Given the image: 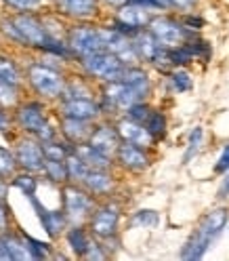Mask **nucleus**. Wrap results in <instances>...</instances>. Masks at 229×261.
Listing matches in <instances>:
<instances>
[{
  "instance_id": "nucleus-24",
  "label": "nucleus",
  "mask_w": 229,
  "mask_h": 261,
  "mask_svg": "<svg viewBox=\"0 0 229 261\" xmlns=\"http://www.w3.org/2000/svg\"><path fill=\"white\" fill-rule=\"evenodd\" d=\"M3 240H5V247L9 251L11 261H30V253H27V247H25V240H23L21 230H9V232H5Z\"/></svg>"
},
{
  "instance_id": "nucleus-1",
  "label": "nucleus",
  "mask_w": 229,
  "mask_h": 261,
  "mask_svg": "<svg viewBox=\"0 0 229 261\" xmlns=\"http://www.w3.org/2000/svg\"><path fill=\"white\" fill-rule=\"evenodd\" d=\"M65 80H68V74H65L61 59L40 53L38 59H32L25 63L23 68V83L30 89V93L38 97L42 101H59L63 89H65Z\"/></svg>"
},
{
  "instance_id": "nucleus-2",
  "label": "nucleus",
  "mask_w": 229,
  "mask_h": 261,
  "mask_svg": "<svg viewBox=\"0 0 229 261\" xmlns=\"http://www.w3.org/2000/svg\"><path fill=\"white\" fill-rule=\"evenodd\" d=\"M11 112H13L15 128H17L19 133L36 137L40 143L59 137V128H57V124H53L46 101L38 99V97L21 99Z\"/></svg>"
},
{
  "instance_id": "nucleus-7",
  "label": "nucleus",
  "mask_w": 229,
  "mask_h": 261,
  "mask_svg": "<svg viewBox=\"0 0 229 261\" xmlns=\"http://www.w3.org/2000/svg\"><path fill=\"white\" fill-rule=\"evenodd\" d=\"M65 44H68L74 61L97 51H103L99 25H95L93 21H72L65 28Z\"/></svg>"
},
{
  "instance_id": "nucleus-34",
  "label": "nucleus",
  "mask_w": 229,
  "mask_h": 261,
  "mask_svg": "<svg viewBox=\"0 0 229 261\" xmlns=\"http://www.w3.org/2000/svg\"><path fill=\"white\" fill-rule=\"evenodd\" d=\"M0 5L13 13H38L46 7V0H0Z\"/></svg>"
},
{
  "instance_id": "nucleus-22",
  "label": "nucleus",
  "mask_w": 229,
  "mask_h": 261,
  "mask_svg": "<svg viewBox=\"0 0 229 261\" xmlns=\"http://www.w3.org/2000/svg\"><path fill=\"white\" fill-rule=\"evenodd\" d=\"M0 80L7 83V85L17 87V89L25 87V83H23V68L19 65V61L15 59L13 55L3 53V51H0Z\"/></svg>"
},
{
  "instance_id": "nucleus-12",
  "label": "nucleus",
  "mask_w": 229,
  "mask_h": 261,
  "mask_svg": "<svg viewBox=\"0 0 229 261\" xmlns=\"http://www.w3.org/2000/svg\"><path fill=\"white\" fill-rule=\"evenodd\" d=\"M55 114L87 122H97L103 118L97 97H61L59 101H55Z\"/></svg>"
},
{
  "instance_id": "nucleus-42",
  "label": "nucleus",
  "mask_w": 229,
  "mask_h": 261,
  "mask_svg": "<svg viewBox=\"0 0 229 261\" xmlns=\"http://www.w3.org/2000/svg\"><path fill=\"white\" fill-rule=\"evenodd\" d=\"M13 130H17L13 122V112L0 106V135H11Z\"/></svg>"
},
{
  "instance_id": "nucleus-25",
  "label": "nucleus",
  "mask_w": 229,
  "mask_h": 261,
  "mask_svg": "<svg viewBox=\"0 0 229 261\" xmlns=\"http://www.w3.org/2000/svg\"><path fill=\"white\" fill-rule=\"evenodd\" d=\"M9 181H11V188L19 190L25 198H30V196H34L38 192V188H40V175L17 169V173H15Z\"/></svg>"
},
{
  "instance_id": "nucleus-3",
  "label": "nucleus",
  "mask_w": 229,
  "mask_h": 261,
  "mask_svg": "<svg viewBox=\"0 0 229 261\" xmlns=\"http://www.w3.org/2000/svg\"><path fill=\"white\" fill-rule=\"evenodd\" d=\"M229 223V208L227 206H217L208 211V213L200 219L198 227L189 234V238L185 240L183 249H181V259L187 261H195L202 259L206 255V251L210 249V244L215 242L223 230Z\"/></svg>"
},
{
  "instance_id": "nucleus-9",
  "label": "nucleus",
  "mask_w": 229,
  "mask_h": 261,
  "mask_svg": "<svg viewBox=\"0 0 229 261\" xmlns=\"http://www.w3.org/2000/svg\"><path fill=\"white\" fill-rule=\"evenodd\" d=\"M150 34L166 48H173V46H179L183 44L193 32H189L181 17H175V15H166V13H160V15H152L150 23L145 28Z\"/></svg>"
},
{
  "instance_id": "nucleus-47",
  "label": "nucleus",
  "mask_w": 229,
  "mask_h": 261,
  "mask_svg": "<svg viewBox=\"0 0 229 261\" xmlns=\"http://www.w3.org/2000/svg\"><path fill=\"white\" fill-rule=\"evenodd\" d=\"M0 261H11L9 251H7V247H5V240H3V234H0Z\"/></svg>"
},
{
  "instance_id": "nucleus-49",
  "label": "nucleus",
  "mask_w": 229,
  "mask_h": 261,
  "mask_svg": "<svg viewBox=\"0 0 229 261\" xmlns=\"http://www.w3.org/2000/svg\"><path fill=\"white\" fill-rule=\"evenodd\" d=\"M0 46H3V38H0Z\"/></svg>"
},
{
  "instance_id": "nucleus-20",
  "label": "nucleus",
  "mask_w": 229,
  "mask_h": 261,
  "mask_svg": "<svg viewBox=\"0 0 229 261\" xmlns=\"http://www.w3.org/2000/svg\"><path fill=\"white\" fill-rule=\"evenodd\" d=\"M59 124V137L65 139L72 145H78V143H84L91 135V128L95 122H87V120H76V118H65V116H57Z\"/></svg>"
},
{
  "instance_id": "nucleus-19",
  "label": "nucleus",
  "mask_w": 229,
  "mask_h": 261,
  "mask_svg": "<svg viewBox=\"0 0 229 261\" xmlns=\"http://www.w3.org/2000/svg\"><path fill=\"white\" fill-rule=\"evenodd\" d=\"M122 83L135 93V97L139 101H147L154 93V83H152V76L147 72L141 63L137 65H126L124 74H122Z\"/></svg>"
},
{
  "instance_id": "nucleus-11",
  "label": "nucleus",
  "mask_w": 229,
  "mask_h": 261,
  "mask_svg": "<svg viewBox=\"0 0 229 261\" xmlns=\"http://www.w3.org/2000/svg\"><path fill=\"white\" fill-rule=\"evenodd\" d=\"M13 154H15V162H17L19 171H30V173H42V165H44V154H42V145L36 137L32 135H17L13 139Z\"/></svg>"
},
{
  "instance_id": "nucleus-44",
  "label": "nucleus",
  "mask_w": 229,
  "mask_h": 261,
  "mask_svg": "<svg viewBox=\"0 0 229 261\" xmlns=\"http://www.w3.org/2000/svg\"><path fill=\"white\" fill-rule=\"evenodd\" d=\"M227 171H229V145H225L223 152L217 158V162H215V173L217 175H223Z\"/></svg>"
},
{
  "instance_id": "nucleus-30",
  "label": "nucleus",
  "mask_w": 229,
  "mask_h": 261,
  "mask_svg": "<svg viewBox=\"0 0 229 261\" xmlns=\"http://www.w3.org/2000/svg\"><path fill=\"white\" fill-rule=\"evenodd\" d=\"M40 145H42L44 158H51V160H65V156H68L72 152V148H74L72 143H68L61 137H55L51 141H42Z\"/></svg>"
},
{
  "instance_id": "nucleus-23",
  "label": "nucleus",
  "mask_w": 229,
  "mask_h": 261,
  "mask_svg": "<svg viewBox=\"0 0 229 261\" xmlns=\"http://www.w3.org/2000/svg\"><path fill=\"white\" fill-rule=\"evenodd\" d=\"M72 150H74L76 156L82 158V162H84L89 169H113V158L101 154L99 150H95L93 145H89L87 141L74 145Z\"/></svg>"
},
{
  "instance_id": "nucleus-45",
  "label": "nucleus",
  "mask_w": 229,
  "mask_h": 261,
  "mask_svg": "<svg viewBox=\"0 0 229 261\" xmlns=\"http://www.w3.org/2000/svg\"><path fill=\"white\" fill-rule=\"evenodd\" d=\"M217 198L219 200H227L229 198V171L223 173V181H221V186L217 190Z\"/></svg>"
},
{
  "instance_id": "nucleus-32",
  "label": "nucleus",
  "mask_w": 229,
  "mask_h": 261,
  "mask_svg": "<svg viewBox=\"0 0 229 261\" xmlns=\"http://www.w3.org/2000/svg\"><path fill=\"white\" fill-rule=\"evenodd\" d=\"M168 83L175 93H187L193 89V78L185 68H173L168 70Z\"/></svg>"
},
{
  "instance_id": "nucleus-41",
  "label": "nucleus",
  "mask_w": 229,
  "mask_h": 261,
  "mask_svg": "<svg viewBox=\"0 0 229 261\" xmlns=\"http://www.w3.org/2000/svg\"><path fill=\"white\" fill-rule=\"evenodd\" d=\"M200 0H166V5H168V11H177V13H193V9L198 7Z\"/></svg>"
},
{
  "instance_id": "nucleus-8",
  "label": "nucleus",
  "mask_w": 229,
  "mask_h": 261,
  "mask_svg": "<svg viewBox=\"0 0 229 261\" xmlns=\"http://www.w3.org/2000/svg\"><path fill=\"white\" fill-rule=\"evenodd\" d=\"M97 101H99L103 118H116L126 112L128 106H133L139 99L122 80H113V83H103L99 87V91H97Z\"/></svg>"
},
{
  "instance_id": "nucleus-4",
  "label": "nucleus",
  "mask_w": 229,
  "mask_h": 261,
  "mask_svg": "<svg viewBox=\"0 0 229 261\" xmlns=\"http://www.w3.org/2000/svg\"><path fill=\"white\" fill-rule=\"evenodd\" d=\"M97 202L99 200L80 184L68 181L61 186V211L70 225H87Z\"/></svg>"
},
{
  "instance_id": "nucleus-33",
  "label": "nucleus",
  "mask_w": 229,
  "mask_h": 261,
  "mask_svg": "<svg viewBox=\"0 0 229 261\" xmlns=\"http://www.w3.org/2000/svg\"><path fill=\"white\" fill-rule=\"evenodd\" d=\"M202 141H204V128L202 126H193L189 137H187V148H185V154H183V165H189V162L198 156V152L202 148Z\"/></svg>"
},
{
  "instance_id": "nucleus-10",
  "label": "nucleus",
  "mask_w": 229,
  "mask_h": 261,
  "mask_svg": "<svg viewBox=\"0 0 229 261\" xmlns=\"http://www.w3.org/2000/svg\"><path fill=\"white\" fill-rule=\"evenodd\" d=\"M152 11L145 9L141 5L135 3H122L118 7H113V15H111V28H116L120 34L133 38L139 30H145L147 23L152 19Z\"/></svg>"
},
{
  "instance_id": "nucleus-40",
  "label": "nucleus",
  "mask_w": 229,
  "mask_h": 261,
  "mask_svg": "<svg viewBox=\"0 0 229 261\" xmlns=\"http://www.w3.org/2000/svg\"><path fill=\"white\" fill-rule=\"evenodd\" d=\"M9 230H13V213H11L9 200H0V234H5Z\"/></svg>"
},
{
  "instance_id": "nucleus-43",
  "label": "nucleus",
  "mask_w": 229,
  "mask_h": 261,
  "mask_svg": "<svg viewBox=\"0 0 229 261\" xmlns=\"http://www.w3.org/2000/svg\"><path fill=\"white\" fill-rule=\"evenodd\" d=\"M181 21H183V25H185L189 32H198V30L204 28V19L198 17V15H193V13H185L183 17H181Z\"/></svg>"
},
{
  "instance_id": "nucleus-46",
  "label": "nucleus",
  "mask_w": 229,
  "mask_h": 261,
  "mask_svg": "<svg viewBox=\"0 0 229 261\" xmlns=\"http://www.w3.org/2000/svg\"><path fill=\"white\" fill-rule=\"evenodd\" d=\"M9 190H11V181L0 177V200H9Z\"/></svg>"
},
{
  "instance_id": "nucleus-15",
  "label": "nucleus",
  "mask_w": 229,
  "mask_h": 261,
  "mask_svg": "<svg viewBox=\"0 0 229 261\" xmlns=\"http://www.w3.org/2000/svg\"><path fill=\"white\" fill-rule=\"evenodd\" d=\"M89 145H93L95 150H99L101 154L113 158L116 154L118 145H120V137L116 133V126H113V120L111 118H101L97 120L91 128V135L87 139Z\"/></svg>"
},
{
  "instance_id": "nucleus-48",
  "label": "nucleus",
  "mask_w": 229,
  "mask_h": 261,
  "mask_svg": "<svg viewBox=\"0 0 229 261\" xmlns=\"http://www.w3.org/2000/svg\"><path fill=\"white\" fill-rule=\"evenodd\" d=\"M122 3H124V0H101V5H109L111 9L118 7V5H122Z\"/></svg>"
},
{
  "instance_id": "nucleus-6",
  "label": "nucleus",
  "mask_w": 229,
  "mask_h": 261,
  "mask_svg": "<svg viewBox=\"0 0 229 261\" xmlns=\"http://www.w3.org/2000/svg\"><path fill=\"white\" fill-rule=\"evenodd\" d=\"M78 68H80V74L87 76L91 83H113V80H120L122 74H124V68L126 65L109 51H97L93 55H87L82 59H78Z\"/></svg>"
},
{
  "instance_id": "nucleus-39",
  "label": "nucleus",
  "mask_w": 229,
  "mask_h": 261,
  "mask_svg": "<svg viewBox=\"0 0 229 261\" xmlns=\"http://www.w3.org/2000/svg\"><path fill=\"white\" fill-rule=\"evenodd\" d=\"M82 259H87V261H103V259H109V253L105 251V247H103L99 240H95V238H93L91 247L87 249V253H84Z\"/></svg>"
},
{
  "instance_id": "nucleus-38",
  "label": "nucleus",
  "mask_w": 229,
  "mask_h": 261,
  "mask_svg": "<svg viewBox=\"0 0 229 261\" xmlns=\"http://www.w3.org/2000/svg\"><path fill=\"white\" fill-rule=\"evenodd\" d=\"M150 112H152V106H150V101H135L133 106H128L126 108V112H124V116H128V118H133V120H137V122H145V118L150 116Z\"/></svg>"
},
{
  "instance_id": "nucleus-5",
  "label": "nucleus",
  "mask_w": 229,
  "mask_h": 261,
  "mask_svg": "<svg viewBox=\"0 0 229 261\" xmlns=\"http://www.w3.org/2000/svg\"><path fill=\"white\" fill-rule=\"evenodd\" d=\"M120 221H122V204L109 196V198H103L97 202V206L93 208V213L87 221V227L95 240L103 242V240L118 236Z\"/></svg>"
},
{
  "instance_id": "nucleus-17",
  "label": "nucleus",
  "mask_w": 229,
  "mask_h": 261,
  "mask_svg": "<svg viewBox=\"0 0 229 261\" xmlns=\"http://www.w3.org/2000/svg\"><path fill=\"white\" fill-rule=\"evenodd\" d=\"M113 126H116V133H118L120 141L139 145V148H145V150H152L154 145H156V141L152 139V135L147 133V128L141 122L124 116V114H120V116L113 118Z\"/></svg>"
},
{
  "instance_id": "nucleus-13",
  "label": "nucleus",
  "mask_w": 229,
  "mask_h": 261,
  "mask_svg": "<svg viewBox=\"0 0 229 261\" xmlns=\"http://www.w3.org/2000/svg\"><path fill=\"white\" fill-rule=\"evenodd\" d=\"M150 165H152L150 150L139 148V145H133V143H126V141H120L116 154H113V167H118L130 175L145 173L150 169Z\"/></svg>"
},
{
  "instance_id": "nucleus-35",
  "label": "nucleus",
  "mask_w": 229,
  "mask_h": 261,
  "mask_svg": "<svg viewBox=\"0 0 229 261\" xmlns=\"http://www.w3.org/2000/svg\"><path fill=\"white\" fill-rule=\"evenodd\" d=\"M160 223V213L156 208H139L130 217V225L133 227H156Z\"/></svg>"
},
{
  "instance_id": "nucleus-29",
  "label": "nucleus",
  "mask_w": 229,
  "mask_h": 261,
  "mask_svg": "<svg viewBox=\"0 0 229 261\" xmlns=\"http://www.w3.org/2000/svg\"><path fill=\"white\" fill-rule=\"evenodd\" d=\"M21 234H23V240H25V247H27L30 259L40 261V259H51V257H53V247H51V242H42V240L34 238L32 234H27V232H23V230H21Z\"/></svg>"
},
{
  "instance_id": "nucleus-31",
  "label": "nucleus",
  "mask_w": 229,
  "mask_h": 261,
  "mask_svg": "<svg viewBox=\"0 0 229 261\" xmlns=\"http://www.w3.org/2000/svg\"><path fill=\"white\" fill-rule=\"evenodd\" d=\"M65 169H68V181L72 184H80L84 179V175L89 173V167L82 162V158L74 154V150L65 156Z\"/></svg>"
},
{
  "instance_id": "nucleus-26",
  "label": "nucleus",
  "mask_w": 229,
  "mask_h": 261,
  "mask_svg": "<svg viewBox=\"0 0 229 261\" xmlns=\"http://www.w3.org/2000/svg\"><path fill=\"white\" fill-rule=\"evenodd\" d=\"M143 126L147 128V133L152 135V139L158 143V141L164 139V137H166V133H168V118H166V114L162 112V110L152 108L150 116L145 118Z\"/></svg>"
},
{
  "instance_id": "nucleus-18",
  "label": "nucleus",
  "mask_w": 229,
  "mask_h": 261,
  "mask_svg": "<svg viewBox=\"0 0 229 261\" xmlns=\"http://www.w3.org/2000/svg\"><path fill=\"white\" fill-rule=\"evenodd\" d=\"M113 169H89V173L84 175V179L80 181L84 190H89L97 200H103L113 196L118 188V179L111 173Z\"/></svg>"
},
{
  "instance_id": "nucleus-16",
  "label": "nucleus",
  "mask_w": 229,
  "mask_h": 261,
  "mask_svg": "<svg viewBox=\"0 0 229 261\" xmlns=\"http://www.w3.org/2000/svg\"><path fill=\"white\" fill-rule=\"evenodd\" d=\"M27 200L32 202V206H34L36 215H38V221H40V225H42V230L46 232V236L51 238V240H59V238L63 236V232H65V227L70 225L68 219H65V215H63L61 206H59V208H48V206H44L36 194L30 196Z\"/></svg>"
},
{
  "instance_id": "nucleus-28",
  "label": "nucleus",
  "mask_w": 229,
  "mask_h": 261,
  "mask_svg": "<svg viewBox=\"0 0 229 261\" xmlns=\"http://www.w3.org/2000/svg\"><path fill=\"white\" fill-rule=\"evenodd\" d=\"M61 97H97V91L93 89V83L87 76H68Z\"/></svg>"
},
{
  "instance_id": "nucleus-36",
  "label": "nucleus",
  "mask_w": 229,
  "mask_h": 261,
  "mask_svg": "<svg viewBox=\"0 0 229 261\" xmlns=\"http://www.w3.org/2000/svg\"><path fill=\"white\" fill-rule=\"evenodd\" d=\"M21 91L23 89H17L13 85H7L0 80V106L7 108V110H13L15 106H17L23 97H21Z\"/></svg>"
},
{
  "instance_id": "nucleus-14",
  "label": "nucleus",
  "mask_w": 229,
  "mask_h": 261,
  "mask_svg": "<svg viewBox=\"0 0 229 261\" xmlns=\"http://www.w3.org/2000/svg\"><path fill=\"white\" fill-rule=\"evenodd\" d=\"M53 13L65 21H93L101 11V0H51Z\"/></svg>"
},
{
  "instance_id": "nucleus-27",
  "label": "nucleus",
  "mask_w": 229,
  "mask_h": 261,
  "mask_svg": "<svg viewBox=\"0 0 229 261\" xmlns=\"http://www.w3.org/2000/svg\"><path fill=\"white\" fill-rule=\"evenodd\" d=\"M40 179H46L48 184L59 186V188H61L63 184H68V169H65V160H51V158H44Z\"/></svg>"
},
{
  "instance_id": "nucleus-37",
  "label": "nucleus",
  "mask_w": 229,
  "mask_h": 261,
  "mask_svg": "<svg viewBox=\"0 0 229 261\" xmlns=\"http://www.w3.org/2000/svg\"><path fill=\"white\" fill-rule=\"evenodd\" d=\"M17 173V162H15V154L7 145H0V177L11 179Z\"/></svg>"
},
{
  "instance_id": "nucleus-21",
  "label": "nucleus",
  "mask_w": 229,
  "mask_h": 261,
  "mask_svg": "<svg viewBox=\"0 0 229 261\" xmlns=\"http://www.w3.org/2000/svg\"><path fill=\"white\" fill-rule=\"evenodd\" d=\"M61 238L65 240L70 253H72L76 259H82L84 253H87V249L91 247V242H93V236H91V232H89L87 225H68Z\"/></svg>"
}]
</instances>
